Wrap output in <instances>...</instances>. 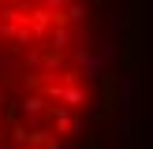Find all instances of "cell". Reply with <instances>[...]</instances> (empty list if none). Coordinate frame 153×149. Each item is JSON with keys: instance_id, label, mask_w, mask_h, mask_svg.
<instances>
[{"instance_id": "cell-3", "label": "cell", "mask_w": 153, "mask_h": 149, "mask_svg": "<svg viewBox=\"0 0 153 149\" xmlns=\"http://www.w3.org/2000/svg\"><path fill=\"white\" fill-rule=\"evenodd\" d=\"M82 149H105V134H101V131L86 134V145H82Z\"/></svg>"}, {"instance_id": "cell-2", "label": "cell", "mask_w": 153, "mask_h": 149, "mask_svg": "<svg viewBox=\"0 0 153 149\" xmlns=\"http://www.w3.org/2000/svg\"><path fill=\"white\" fill-rule=\"evenodd\" d=\"M97 93H101V116L105 119H112L123 108V89H120V78L112 71H105L101 78H97Z\"/></svg>"}, {"instance_id": "cell-4", "label": "cell", "mask_w": 153, "mask_h": 149, "mask_svg": "<svg viewBox=\"0 0 153 149\" xmlns=\"http://www.w3.org/2000/svg\"><path fill=\"white\" fill-rule=\"evenodd\" d=\"M127 149H131V145H127Z\"/></svg>"}, {"instance_id": "cell-1", "label": "cell", "mask_w": 153, "mask_h": 149, "mask_svg": "<svg viewBox=\"0 0 153 149\" xmlns=\"http://www.w3.org/2000/svg\"><path fill=\"white\" fill-rule=\"evenodd\" d=\"M142 49H146V4H131L127 11V30H123V52H120V63L123 71H138L142 63Z\"/></svg>"}]
</instances>
